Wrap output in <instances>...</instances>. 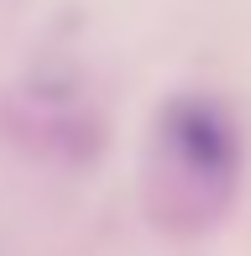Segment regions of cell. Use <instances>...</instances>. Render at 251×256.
<instances>
[]
</instances>
